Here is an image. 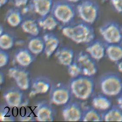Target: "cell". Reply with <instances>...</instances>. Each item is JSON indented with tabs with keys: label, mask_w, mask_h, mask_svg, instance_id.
<instances>
[{
	"label": "cell",
	"mask_w": 122,
	"mask_h": 122,
	"mask_svg": "<svg viewBox=\"0 0 122 122\" xmlns=\"http://www.w3.org/2000/svg\"><path fill=\"white\" fill-rule=\"evenodd\" d=\"M61 30L64 36L78 44H88L95 39L92 25L83 21L63 25Z\"/></svg>",
	"instance_id": "1"
},
{
	"label": "cell",
	"mask_w": 122,
	"mask_h": 122,
	"mask_svg": "<svg viewBox=\"0 0 122 122\" xmlns=\"http://www.w3.org/2000/svg\"><path fill=\"white\" fill-rule=\"evenodd\" d=\"M69 86L75 97L81 100H86L94 92L95 83L92 77L81 75L72 78Z\"/></svg>",
	"instance_id": "2"
},
{
	"label": "cell",
	"mask_w": 122,
	"mask_h": 122,
	"mask_svg": "<svg viewBox=\"0 0 122 122\" xmlns=\"http://www.w3.org/2000/svg\"><path fill=\"white\" fill-rule=\"evenodd\" d=\"M51 14L63 25L73 23L77 14L76 7L66 0L54 1Z\"/></svg>",
	"instance_id": "3"
},
{
	"label": "cell",
	"mask_w": 122,
	"mask_h": 122,
	"mask_svg": "<svg viewBox=\"0 0 122 122\" xmlns=\"http://www.w3.org/2000/svg\"><path fill=\"white\" fill-rule=\"evenodd\" d=\"M99 85L103 94L108 97L118 96L122 92V78L116 72H107L100 78Z\"/></svg>",
	"instance_id": "4"
},
{
	"label": "cell",
	"mask_w": 122,
	"mask_h": 122,
	"mask_svg": "<svg viewBox=\"0 0 122 122\" xmlns=\"http://www.w3.org/2000/svg\"><path fill=\"white\" fill-rule=\"evenodd\" d=\"M78 16L82 21L92 25L99 15V6L94 0H82L76 6Z\"/></svg>",
	"instance_id": "5"
},
{
	"label": "cell",
	"mask_w": 122,
	"mask_h": 122,
	"mask_svg": "<svg viewBox=\"0 0 122 122\" xmlns=\"http://www.w3.org/2000/svg\"><path fill=\"white\" fill-rule=\"evenodd\" d=\"M99 32L107 44L122 42V28L115 21H109L102 25L100 27Z\"/></svg>",
	"instance_id": "6"
},
{
	"label": "cell",
	"mask_w": 122,
	"mask_h": 122,
	"mask_svg": "<svg viewBox=\"0 0 122 122\" xmlns=\"http://www.w3.org/2000/svg\"><path fill=\"white\" fill-rule=\"evenodd\" d=\"M79 68L81 75L93 77L97 73L98 68L96 61L87 52L81 51L74 60Z\"/></svg>",
	"instance_id": "7"
},
{
	"label": "cell",
	"mask_w": 122,
	"mask_h": 122,
	"mask_svg": "<svg viewBox=\"0 0 122 122\" xmlns=\"http://www.w3.org/2000/svg\"><path fill=\"white\" fill-rule=\"evenodd\" d=\"M72 95L70 86L58 83L51 87L50 101L53 104L64 105L70 102Z\"/></svg>",
	"instance_id": "8"
},
{
	"label": "cell",
	"mask_w": 122,
	"mask_h": 122,
	"mask_svg": "<svg viewBox=\"0 0 122 122\" xmlns=\"http://www.w3.org/2000/svg\"><path fill=\"white\" fill-rule=\"evenodd\" d=\"M22 90L19 87H12L6 91L3 97L6 104L11 107L17 108L26 105L28 101Z\"/></svg>",
	"instance_id": "9"
},
{
	"label": "cell",
	"mask_w": 122,
	"mask_h": 122,
	"mask_svg": "<svg viewBox=\"0 0 122 122\" xmlns=\"http://www.w3.org/2000/svg\"><path fill=\"white\" fill-rule=\"evenodd\" d=\"M8 75L15 81L17 86L22 90L30 88L31 82L29 72L27 70L17 67L10 68Z\"/></svg>",
	"instance_id": "10"
},
{
	"label": "cell",
	"mask_w": 122,
	"mask_h": 122,
	"mask_svg": "<svg viewBox=\"0 0 122 122\" xmlns=\"http://www.w3.org/2000/svg\"><path fill=\"white\" fill-rule=\"evenodd\" d=\"M83 107L76 102H70L64 105L62 115L65 121H81Z\"/></svg>",
	"instance_id": "11"
},
{
	"label": "cell",
	"mask_w": 122,
	"mask_h": 122,
	"mask_svg": "<svg viewBox=\"0 0 122 122\" xmlns=\"http://www.w3.org/2000/svg\"><path fill=\"white\" fill-rule=\"evenodd\" d=\"M35 117L39 122H52L55 118V111L52 106L42 102L36 105L35 109Z\"/></svg>",
	"instance_id": "12"
},
{
	"label": "cell",
	"mask_w": 122,
	"mask_h": 122,
	"mask_svg": "<svg viewBox=\"0 0 122 122\" xmlns=\"http://www.w3.org/2000/svg\"><path fill=\"white\" fill-rule=\"evenodd\" d=\"M50 80L45 76L36 77L32 81L30 86V96H34L48 92L51 88Z\"/></svg>",
	"instance_id": "13"
},
{
	"label": "cell",
	"mask_w": 122,
	"mask_h": 122,
	"mask_svg": "<svg viewBox=\"0 0 122 122\" xmlns=\"http://www.w3.org/2000/svg\"><path fill=\"white\" fill-rule=\"evenodd\" d=\"M86 52L96 61H99L106 55V43L99 39H95L88 44Z\"/></svg>",
	"instance_id": "14"
},
{
	"label": "cell",
	"mask_w": 122,
	"mask_h": 122,
	"mask_svg": "<svg viewBox=\"0 0 122 122\" xmlns=\"http://www.w3.org/2000/svg\"><path fill=\"white\" fill-rule=\"evenodd\" d=\"M31 7L37 14L42 17L51 13L54 0H31Z\"/></svg>",
	"instance_id": "15"
},
{
	"label": "cell",
	"mask_w": 122,
	"mask_h": 122,
	"mask_svg": "<svg viewBox=\"0 0 122 122\" xmlns=\"http://www.w3.org/2000/svg\"><path fill=\"white\" fill-rule=\"evenodd\" d=\"M43 38L45 42L44 52L47 57H50L58 49L60 40L56 35L51 32L45 34Z\"/></svg>",
	"instance_id": "16"
},
{
	"label": "cell",
	"mask_w": 122,
	"mask_h": 122,
	"mask_svg": "<svg viewBox=\"0 0 122 122\" xmlns=\"http://www.w3.org/2000/svg\"><path fill=\"white\" fill-rule=\"evenodd\" d=\"M55 56L59 63L68 66L74 60V51L72 48L68 47H63L55 52Z\"/></svg>",
	"instance_id": "17"
},
{
	"label": "cell",
	"mask_w": 122,
	"mask_h": 122,
	"mask_svg": "<svg viewBox=\"0 0 122 122\" xmlns=\"http://www.w3.org/2000/svg\"><path fill=\"white\" fill-rule=\"evenodd\" d=\"M106 55L110 61L117 63L122 59V45L106 43Z\"/></svg>",
	"instance_id": "18"
},
{
	"label": "cell",
	"mask_w": 122,
	"mask_h": 122,
	"mask_svg": "<svg viewBox=\"0 0 122 122\" xmlns=\"http://www.w3.org/2000/svg\"><path fill=\"white\" fill-rule=\"evenodd\" d=\"M21 28L23 32L32 36H39L40 28L38 21L32 18H27L23 20L20 25Z\"/></svg>",
	"instance_id": "19"
},
{
	"label": "cell",
	"mask_w": 122,
	"mask_h": 122,
	"mask_svg": "<svg viewBox=\"0 0 122 122\" xmlns=\"http://www.w3.org/2000/svg\"><path fill=\"white\" fill-rule=\"evenodd\" d=\"M92 103V107L98 111H105L112 106V102L108 96L103 93L95 95L93 98Z\"/></svg>",
	"instance_id": "20"
},
{
	"label": "cell",
	"mask_w": 122,
	"mask_h": 122,
	"mask_svg": "<svg viewBox=\"0 0 122 122\" xmlns=\"http://www.w3.org/2000/svg\"><path fill=\"white\" fill-rule=\"evenodd\" d=\"M5 19L7 23L13 27L20 25L24 20L22 12L16 7L9 9L7 12Z\"/></svg>",
	"instance_id": "21"
},
{
	"label": "cell",
	"mask_w": 122,
	"mask_h": 122,
	"mask_svg": "<svg viewBox=\"0 0 122 122\" xmlns=\"http://www.w3.org/2000/svg\"><path fill=\"white\" fill-rule=\"evenodd\" d=\"M16 61L21 66L26 67L34 61L33 54L26 48H21L17 51L15 54Z\"/></svg>",
	"instance_id": "22"
},
{
	"label": "cell",
	"mask_w": 122,
	"mask_h": 122,
	"mask_svg": "<svg viewBox=\"0 0 122 122\" xmlns=\"http://www.w3.org/2000/svg\"><path fill=\"white\" fill-rule=\"evenodd\" d=\"M81 121L82 122H102L103 121L102 115L93 107H83Z\"/></svg>",
	"instance_id": "23"
},
{
	"label": "cell",
	"mask_w": 122,
	"mask_h": 122,
	"mask_svg": "<svg viewBox=\"0 0 122 122\" xmlns=\"http://www.w3.org/2000/svg\"><path fill=\"white\" fill-rule=\"evenodd\" d=\"M102 115L104 121L122 122V110L118 105L112 106Z\"/></svg>",
	"instance_id": "24"
},
{
	"label": "cell",
	"mask_w": 122,
	"mask_h": 122,
	"mask_svg": "<svg viewBox=\"0 0 122 122\" xmlns=\"http://www.w3.org/2000/svg\"><path fill=\"white\" fill-rule=\"evenodd\" d=\"M38 22L39 26L42 29L50 31L55 30L59 23V22L51 13L40 17Z\"/></svg>",
	"instance_id": "25"
},
{
	"label": "cell",
	"mask_w": 122,
	"mask_h": 122,
	"mask_svg": "<svg viewBox=\"0 0 122 122\" xmlns=\"http://www.w3.org/2000/svg\"><path fill=\"white\" fill-rule=\"evenodd\" d=\"M28 48L34 55L40 54L45 49V42L43 37L34 36L29 41Z\"/></svg>",
	"instance_id": "26"
},
{
	"label": "cell",
	"mask_w": 122,
	"mask_h": 122,
	"mask_svg": "<svg viewBox=\"0 0 122 122\" xmlns=\"http://www.w3.org/2000/svg\"><path fill=\"white\" fill-rule=\"evenodd\" d=\"M14 44V39L10 34L4 32L0 37V48L1 49L7 50L13 48Z\"/></svg>",
	"instance_id": "27"
},
{
	"label": "cell",
	"mask_w": 122,
	"mask_h": 122,
	"mask_svg": "<svg viewBox=\"0 0 122 122\" xmlns=\"http://www.w3.org/2000/svg\"><path fill=\"white\" fill-rule=\"evenodd\" d=\"M11 107L7 104L1 106L0 112V120L4 122H14L15 118L11 109Z\"/></svg>",
	"instance_id": "28"
},
{
	"label": "cell",
	"mask_w": 122,
	"mask_h": 122,
	"mask_svg": "<svg viewBox=\"0 0 122 122\" xmlns=\"http://www.w3.org/2000/svg\"><path fill=\"white\" fill-rule=\"evenodd\" d=\"M10 60L9 54L5 50H0V67H3L7 65Z\"/></svg>",
	"instance_id": "29"
},
{
	"label": "cell",
	"mask_w": 122,
	"mask_h": 122,
	"mask_svg": "<svg viewBox=\"0 0 122 122\" xmlns=\"http://www.w3.org/2000/svg\"><path fill=\"white\" fill-rule=\"evenodd\" d=\"M111 4L116 11L122 14V0H110Z\"/></svg>",
	"instance_id": "30"
},
{
	"label": "cell",
	"mask_w": 122,
	"mask_h": 122,
	"mask_svg": "<svg viewBox=\"0 0 122 122\" xmlns=\"http://www.w3.org/2000/svg\"><path fill=\"white\" fill-rule=\"evenodd\" d=\"M30 0H14V4L16 7H24L27 5Z\"/></svg>",
	"instance_id": "31"
},
{
	"label": "cell",
	"mask_w": 122,
	"mask_h": 122,
	"mask_svg": "<svg viewBox=\"0 0 122 122\" xmlns=\"http://www.w3.org/2000/svg\"><path fill=\"white\" fill-rule=\"evenodd\" d=\"M118 96L119 97H118L117 100V105L122 110V92Z\"/></svg>",
	"instance_id": "32"
},
{
	"label": "cell",
	"mask_w": 122,
	"mask_h": 122,
	"mask_svg": "<svg viewBox=\"0 0 122 122\" xmlns=\"http://www.w3.org/2000/svg\"><path fill=\"white\" fill-rule=\"evenodd\" d=\"M118 70L120 72H122V59L117 63Z\"/></svg>",
	"instance_id": "33"
},
{
	"label": "cell",
	"mask_w": 122,
	"mask_h": 122,
	"mask_svg": "<svg viewBox=\"0 0 122 122\" xmlns=\"http://www.w3.org/2000/svg\"><path fill=\"white\" fill-rule=\"evenodd\" d=\"M5 81V75L2 72L0 73V83L1 85Z\"/></svg>",
	"instance_id": "34"
},
{
	"label": "cell",
	"mask_w": 122,
	"mask_h": 122,
	"mask_svg": "<svg viewBox=\"0 0 122 122\" xmlns=\"http://www.w3.org/2000/svg\"><path fill=\"white\" fill-rule=\"evenodd\" d=\"M10 0H0V6L1 7L5 6L7 3L9 2Z\"/></svg>",
	"instance_id": "35"
},
{
	"label": "cell",
	"mask_w": 122,
	"mask_h": 122,
	"mask_svg": "<svg viewBox=\"0 0 122 122\" xmlns=\"http://www.w3.org/2000/svg\"><path fill=\"white\" fill-rule=\"evenodd\" d=\"M67 0V1L71 3H72L73 4H78L80 1H81L82 0Z\"/></svg>",
	"instance_id": "36"
},
{
	"label": "cell",
	"mask_w": 122,
	"mask_h": 122,
	"mask_svg": "<svg viewBox=\"0 0 122 122\" xmlns=\"http://www.w3.org/2000/svg\"><path fill=\"white\" fill-rule=\"evenodd\" d=\"M4 28L2 25H0V35H2L3 33H4Z\"/></svg>",
	"instance_id": "37"
},
{
	"label": "cell",
	"mask_w": 122,
	"mask_h": 122,
	"mask_svg": "<svg viewBox=\"0 0 122 122\" xmlns=\"http://www.w3.org/2000/svg\"></svg>",
	"instance_id": "38"
},
{
	"label": "cell",
	"mask_w": 122,
	"mask_h": 122,
	"mask_svg": "<svg viewBox=\"0 0 122 122\" xmlns=\"http://www.w3.org/2000/svg\"></svg>",
	"instance_id": "39"
}]
</instances>
